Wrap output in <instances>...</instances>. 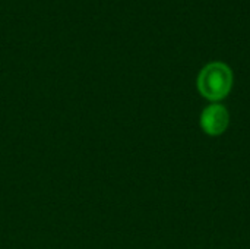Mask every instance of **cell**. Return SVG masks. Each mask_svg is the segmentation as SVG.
<instances>
[{"mask_svg":"<svg viewBox=\"0 0 250 249\" xmlns=\"http://www.w3.org/2000/svg\"><path fill=\"white\" fill-rule=\"evenodd\" d=\"M233 87V72L223 62H211L198 75V90L207 100L218 103L224 100Z\"/></svg>","mask_w":250,"mask_h":249,"instance_id":"1","label":"cell"},{"mask_svg":"<svg viewBox=\"0 0 250 249\" xmlns=\"http://www.w3.org/2000/svg\"><path fill=\"white\" fill-rule=\"evenodd\" d=\"M230 125V113L226 106L212 103L201 113V128L209 136L223 135Z\"/></svg>","mask_w":250,"mask_h":249,"instance_id":"2","label":"cell"}]
</instances>
